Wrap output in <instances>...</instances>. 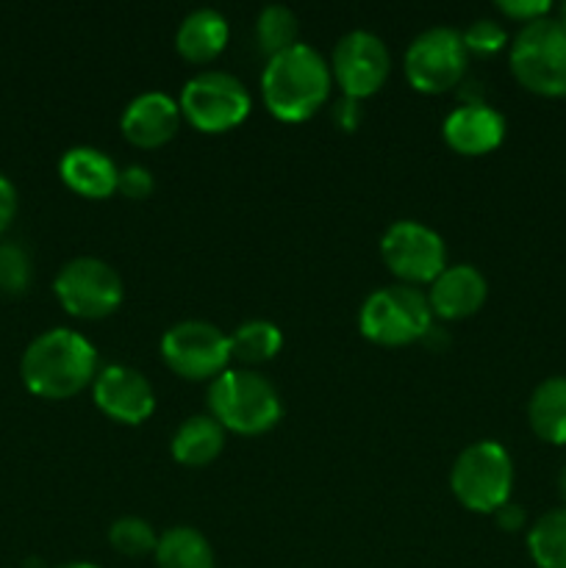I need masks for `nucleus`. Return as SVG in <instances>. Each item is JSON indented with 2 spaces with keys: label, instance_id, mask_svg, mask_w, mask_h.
<instances>
[{
  "label": "nucleus",
  "instance_id": "f704fd0d",
  "mask_svg": "<svg viewBox=\"0 0 566 568\" xmlns=\"http://www.w3.org/2000/svg\"><path fill=\"white\" fill-rule=\"evenodd\" d=\"M55 568H100L94 564H64V566H55Z\"/></svg>",
  "mask_w": 566,
  "mask_h": 568
},
{
  "label": "nucleus",
  "instance_id": "a878e982",
  "mask_svg": "<svg viewBox=\"0 0 566 568\" xmlns=\"http://www.w3.org/2000/svg\"><path fill=\"white\" fill-rule=\"evenodd\" d=\"M33 277L31 255L17 242H0V294L20 297L28 292Z\"/></svg>",
  "mask_w": 566,
  "mask_h": 568
},
{
  "label": "nucleus",
  "instance_id": "4468645a",
  "mask_svg": "<svg viewBox=\"0 0 566 568\" xmlns=\"http://www.w3.org/2000/svg\"><path fill=\"white\" fill-rule=\"evenodd\" d=\"M181 105L164 92H142L122 111V136L139 150H155L172 142L181 128Z\"/></svg>",
  "mask_w": 566,
  "mask_h": 568
},
{
  "label": "nucleus",
  "instance_id": "a211bd4d",
  "mask_svg": "<svg viewBox=\"0 0 566 568\" xmlns=\"http://www.w3.org/2000/svg\"><path fill=\"white\" fill-rule=\"evenodd\" d=\"M231 39L228 20L216 9H194L175 31V50L189 64H209L225 50Z\"/></svg>",
  "mask_w": 566,
  "mask_h": 568
},
{
  "label": "nucleus",
  "instance_id": "2f4dec72",
  "mask_svg": "<svg viewBox=\"0 0 566 568\" xmlns=\"http://www.w3.org/2000/svg\"><path fill=\"white\" fill-rule=\"evenodd\" d=\"M494 519H497V525L503 527V530L516 532V530H522V525H525V510L514 503H505L503 508L494 514Z\"/></svg>",
  "mask_w": 566,
  "mask_h": 568
},
{
  "label": "nucleus",
  "instance_id": "393cba45",
  "mask_svg": "<svg viewBox=\"0 0 566 568\" xmlns=\"http://www.w3.org/2000/svg\"><path fill=\"white\" fill-rule=\"evenodd\" d=\"M109 544L122 558H148V555H155L159 536L150 521L139 516H122L109 527Z\"/></svg>",
  "mask_w": 566,
  "mask_h": 568
},
{
  "label": "nucleus",
  "instance_id": "c85d7f7f",
  "mask_svg": "<svg viewBox=\"0 0 566 568\" xmlns=\"http://www.w3.org/2000/svg\"><path fill=\"white\" fill-rule=\"evenodd\" d=\"M497 9L503 11L508 20H516L522 22V26H527V22H536L542 20V17H549L553 3H549V0H499Z\"/></svg>",
  "mask_w": 566,
  "mask_h": 568
},
{
  "label": "nucleus",
  "instance_id": "0eeeda50",
  "mask_svg": "<svg viewBox=\"0 0 566 568\" xmlns=\"http://www.w3.org/2000/svg\"><path fill=\"white\" fill-rule=\"evenodd\" d=\"M181 116L203 133H228L242 125L253 109L247 87L231 72L205 70L183 83L178 98Z\"/></svg>",
  "mask_w": 566,
  "mask_h": 568
},
{
  "label": "nucleus",
  "instance_id": "2eb2a0df",
  "mask_svg": "<svg viewBox=\"0 0 566 568\" xmlns=\"http://www.w3.org/2000/svg\"><path fill=\"white\" fill-rule=\"evenodd\" d=\"M444 142L458 155H486L505 139V120L494 105L469 100L449 111L442 125Z\"/></svg>",
  "mask_w": 566,
  "mask_h": 568
},
{
  "label": "nucleus",
  "instance_id": "7ed1b4c3",
  "mask_svg": "<svg viewBox=\"0 0 566 568\" xmlns=\"http://www.w3.org/2000/svg\"><path fill=\"white\" fill-rule=\"evenodd\" d=\"M211 416L236 436H261L281 422L283 403L277 388L253 369H225L211 381Z\"/></svg>",
  "mask_w": 566,
  "mask_h": 568
},
{
  "label": "nucleus",
  "instance_id": "9d476101",
  "mask_svg": "<svg viewBox=\"0 0 566 568\" xmlns=\"http://www.w3.org/2000/svg\"><path fill=\"white\" fill-rule=\"evenodd\" d=\"M161 358L183 381L220 377L231 361V336L203 320L178 322L161 338Z\"/></svg>",
  "mask_w": 566,
  "mask_h": 568
},
{
  "label": "nucleus",
  "instance_id": "7c9ffc66",
  "mask_svg": "<svg viewBox=\"0 0 566 568\" xmlns=\"http://www.w3.org/2000/svg\"><path fill=\"white\" fill-rule=\"evenodd\" d=\"M358 120H361V105L358 100H350V98H342L336 105H333V122H336L342 131H355L358 128Z\"/></svg>",
  "mask_w": 566,
  "mask_h": 568
},
{
  "label": "nucleus",
  "instance_id": "b1692460",
  "mask_svg": "<svg viewBox=\"0 0 566 568\" xmlns=\"http://www.w3.org/2000/svg\"><path fill=\"white\" fill-rule=\"evenodd\" d=\"M297 37H300V22L292 9L277 3L261 9L259 20H255V42H259V50L266 55V59L294 48V44H297Z\"/></svg>",
  "mask_w": 566,
  "mask_h": 568
},
{
  "label": "nucleus",
  "instance_id": "f257e3e1",
  "mask_svg": "<svg viewBox=\"0 0 566 568\" xmlns=\"http://www.w3.org/2000/svg\"><path fill=\"white\" fill-rule=\"evenodd\" d=\"M98 349L70 327H53L33 338L20 358L22 386L39 399H70L98 377Z\"/></svg>",
  "mask_w": 566,
  "mask_h": 568
},
{
  "label": "nucleus",
  "instance_id": "6ab92c4d",
  "mask_svg": "<svg viewBox=\"0 0 566 568\" xmlns=\"http://www.w3.org/2000/svg\"><path fill=\"white\" fill-rule=\"evenodd\" d=\"M172 458L189 469H200L216 460L225 449V427L214 416H189L170 442Z\"/></svg>",
  "mask_w": 566,
  "mask_h": 568
},
{
  "label": "nucleus",
  "instance_id": "f8f14e48",
  "mask_svg": "<svg viewBox=\"0 0 566 568\" xmlns=\"http://www.w3.org/2000/svg\"><path fill=\"white\" fill-rule=\"evenodd\" d=\"M392 72L386 42L370 31H350L336 42L331 55V75L350 100H364L381 92Z\"/></svg>",
  "mask_w": 566,
  "mask_h": 568
},
{
  "label": "nucleus",
  "instance_id": "473e14b6",
  "mask_svg": "<svg viewBox=\"0 0 566 568\" xmlns=\"http://www.w3.org/2000/svg\"><path fill=\"white\" fill-rule=\"evenodd\" d=\"M558 491H560V497H564V503H566V466H564V471H560V477H558ZM566 508V505H564Z\"/></svg>",
  "mask_w": 566,
  "mask_h": 568
},
{
  "label": "nucleus",
  "instance_id": "f03ea898",
  "mask_svg": "<svg viewBox=\"0 0 566 568\" xmlns=\"http://www.w3.org/2000/svg\"><path fill=\"white\" fill-rule=\"evenodd\" d=\"M333 75L320 50L297 42L266 59L261 72V98L266 111L281 122H305L327 103Z\"/></svg>",
  "mask_w": 566,
  "mask_h": 568
},
{
  "label": "nucleus",
  "instance_id": "f3484780",
  "mask_svg": "<svg viewBox=\"0 0 566 568\" xmlns=\"http://www.w3.org/2000/svg\"><path fill=\"white\" fill-rule=\"evenodd\" d=\"M59 175L70 192L87 200H105L117 192L120 170L114 161L98 148H70L59 161Z\"/></svg>",
  "mask_w": 566,
  "mask_h": 568
},
{
  "label": "nucleus",
  "instance_id": "6e6552de",
  "mask_svg": "<svg viewBox=\"0 0 566 568\" xmlns=\"http://www.w3.org/2000/svg\"><path fill=\"white\" fill-rule=\"evenodd\" d=\"M61 308L78 320L98 322L114 314L122 305V277L111 264L94 255H81L61 266L53 283Z\"/></svg>",
  "mask_w": 566,
  "mask_h": 568
},
{
  "label": "nucleus",
  "instance_id": "72a5a7b5",
  "mask_svg": "<svg viewBox=\"0 0 566 568\" xmlns=\"http://www.w3.org/2000/svg\"><path fill=\"white\" fill-rule=\"evenodd\" d=\"M555 20H558L560 26L566 28V3H560V6H558V17H555Z\"/></svg>",
  "mask_w": 566,
  "mask_h": 568
},
{
  "label": "nucleus",
  "instance_id": "423d86ee",
  "mask_svg": "<svg viewBox=\"0 0 566 568\" xmlns=\"http://www.w3.org/2000/svg\"><path fill=\"white\" fill-rule=\"evenodd\" d=\"M433 327L425 292L414 286H386L372 292L358 311L361 336L381 347H405L422 342Z\"/></svg>",
  "mask_w": 566,
  "mask_h": 568
},
{
  "label": "nucleus",
  "instance_id": "ddd939ff",
  "mask_svg": "<svg viewBox=\"0 0 566 568\" xmlns=\"http://www.w3.org/2000/svg\"><path fill=\"white\" fill-rule=\"evenodd\" d=\"M92 397L100 414L120 425H142L155 410V392L148 377L125 364H111L98 372Z\"/></svg>",
  "mask_w": 566,
  "mask_h": 568
},
{
  "label": "nucleus",
  "instance_id": "bb28decb",
  "mask_svg": "<svg viewBox=\"0 0 566 568\" xmlns=\"http://www.w3.org/2000/svg\"><path fill=\"white\" fill-rule=\"evenodd\" d=\"M461 37H464L466 53L469 55H494L508 44V33L492 17H481V20L469 22Z\"/></svg>",
  "mask_w": 566,
  "mask_h": 568
},
{
  "label": "nucleus",
  "instance_id": "20e7f679",
  "mask_svg": "<svg viewBox=\"0 0 566 568\" xmlns=\"http://www.w3.org/2000/svg\"><path fill=\"white\" fill-rule=\"evenodd\" d=\"M511 72L538 98H566V28L542 17L519 28L511 44Z\"/></svg>",
  "mask_w": 566,
  "mask_h": 568
},
{
  "label": "nucleus",
  "instance_id": "5701e85b",
  "mask_svg": "<svg viewBox=\"0 0 566 568\" xmlns=\"http://www.w3.org/2000/svg\"><path fill=\"white\" fill-rule=\"evenodd\" d=\"M527 552L536 568H566V508L547 510L530 527Z\"/></svg>",
  "mask_w": 566,
  "mask_h": 568
},
{
  "label": "nucleus",
  "instance_id": "cd10ccee",
  "mask_svg": "<svg viewBox=\"0 0 566 568\" xmlns=\"http://www.w3.org/2000/svg\"><path fill=\"white\" fill-rule=\"evenodd\" d=\"M155 189L153 172L144 170V166L131 164L125 170H120V181H117V192L128 200H144L150 197Z\"/></svg>",
  "mask_w": 566,
  "mask_h": 568
},
{
  "label": "nucleus",
  "instance_id": "aec40b11",
  "mask_svg": "<svg viewBox=\"0 0 566 568\" xmlns=\"http://www.w3.org/2000/svg\"><path fill=\"white\" fill-rule=\"evenodd\" d=\"M527 422L542 442L566 444V377H547L527 399Z\"/></svg>",
  "mask_w": 566,
  "mask_h": 568
},
{
  "label": "nucleus",
  "instance_id": "9b49d317",
  "mask_svg": "<svg viewBox=\"0 0 566 568\" xmlns=\"http://www.w3.org/2000/svg\"><path fill=\"white\" fill-rule=\"evenodd\" d=\"M381 258L405 286H431L447 270V247L433 227L400 220L381 239Z\"/></svg>",
  "mask_w": 566,
  "mask_h": 568
},
{
  "label": "nucleus",
  "instance_id": "1a4fd4ad",
  "mask_svg": "<svg viewBox=\"0 0 566 568\" xmlns=\"http://www.w3.org/2000/svg\"><path fill=\"white\" fill-rule=\"evenodd\" d=\"M469 53L461 31L455 28H427L405 50L403 70L411 87L422 94L449 92L464 78Z\"/></svg>",
  "mask_w": 566,
  "mask_h": 568
},
{
  "label": "nucleus",
  "instance_id": "39448f33",
  "mask_svg": "<svg viewBox=\"0 0 566 568\" xmlns=\"http://www.w3.org/2000/svg\"><path fill=\"white\" fill-rule=\"evenodd\" d=\"M449 488L453 497L472 514H497L505 503H511V488H514V460L508 449L492 438L469 444L455 458Z\"/></svg>",
  "mask_w": 566,
  "mask_h": 568
},
{
  "label": "nucleus",
  "instance_id": "412c9836",
  "mask_svg": "<svg viewBox=\"0 0 566 568\" xmlns=\"http://www.w3.org/2000/svg\"><path fill=\"white\" fill-rule=\"evenodd\" d=\"M153 558L159 568H216L209 538L194 527H170L161 532Z\"/></svg>",
  "mask_w": 566,
  "mask_h": 568
},
{
  "label": "nucleus",
  "instance_id": "c756f323",
  "mask_svg": "<svg viewBox=\"0 0 566 568\" xmlns=\"http://www.w3.org/2000/svg\"><path fill=\"white\" fill-rule=\"evenodd\" d=\"M17 216V189L9 178L0 172V236L11 227Z\"/></svg>",
  "mask_w": 566,
  "mask_h": 568
},
{
  "label": "nucleus",
  "instance_id": "4be33fe9",
  "mask_svg": "<svg viewBox=\"0 0 566 568\" xmlns=\"http://www.w3.org/2000/svg\"><path fill=\"white\" fill-rule=\"evenodd\" d=\"M283 347V333L275 322L270 320H250L242 322L231 333V358L239 364L259 366L275 358Z\"/></svg>",
  "mask_w": 566,
  "mask_h": 568
},
{
  "label": "nucleus",
  "instance_id": "dca6fc26",
  "mask_svg": "<svg viewBox=\"0 0 566 568\" xmlns=\"http://www.w3.org/2000/svg\"><path fill=\"white\" fill-rule=\"evenodd\" d=\"M431 314L438 320H469L486 305L488 283L481 270L472 264L447 266L425 292Z\"/></svg>",
  "mask_w": 566,
  "mask_h": 568
}]
</instances>
